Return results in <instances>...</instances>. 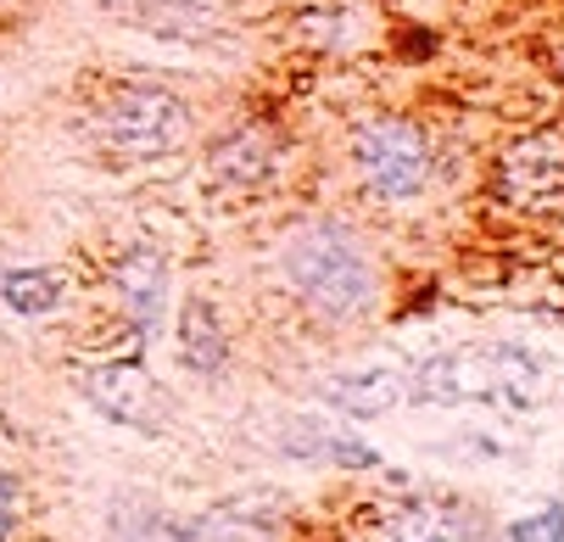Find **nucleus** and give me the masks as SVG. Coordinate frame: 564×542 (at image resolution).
Instances as JSON below:
<instances>
[{
    "label": "nucleus",
    "instance_id": "1",
    "mask_svg": "<svg viewBox=\"0 0 564 542\" xmlns=\"http://www.w3.org/2000/svg\"><path fill=\"white\" fill-rule=\"evenodd\" d=\"M547 392V369L542 358H531L525 347H509V342H480V347H453V353H436L425 358L414 375H409V398L420 403H492V409H536Z\"/></svg>",
    "mask_w": 564,
    "mask_h": 542
},
{
    "label": "nucleus",
    "instance_id": "2",
    "mask_svg": "<svg viewBox=\"0 0 564 542\" xmlns=\"http://www.w3.org/2000/svg\"><path fill=\"white\" fill-rule=\"evenodd\" d=\"M285 274L302 291V302L325 319H352L358 307L375 296V269L364 247L347 236L341 224H307L285 247Z\"/></svg>",
    "mask_w": 564,
    "mask_h": 542
},
{
    "label": "nucleus",
    "instance_id": "3",
    "mask_svg": "<svg viewBox=\"0 0 564 542\" xmlns=\"http://www.w3.org/2000/svg\"><path fill=\"white\" fill-rule=\"evenodd\" d=\"M352 163L380 202H414L431 185V140L409 118H375L352 140Z\"/></svg>",
    "mask_w": 564,
    "mask_h": 542
},
{
    "label": "nucleus",
    "instance_id": "4",
    "mask_svg": "<svg viewBox=\"0 0 564 542\" xmlns=\"http://www.w3.org/2000/svg\"><path fill=\"white\" fill-rule=\"evenodd\" d=\"M107 140L129 158H163V151L185 145L191 134V107L174 96V90H156V85H134V90H118L112 107H107Z\"/></svg>",
    "mask_w": 564,
    "mask_h": 542
},
{
    "label": "nucleus",
    "instance_id": "5",
    "mask_svg": "<svg viewBox=\"0 0 564 542\" xmlns=\"http://www.w3.org/2000/svg\"><path fill=\"white\" fill-rule=\"evenodd\" d=\"M85 398L107 420H118L129 431H163V414H169V398L156 392V380L140 364H101V369H90L85 375Z\"/></svg>",
    "mask_w": 564,
    "mask_h": 542
},
{
    "label": "nucleus",
    "instance_id": "6",
    "mask_svg": "<svg viewBox=\"0 0 564 542\" xmlns=\"http://www.w3.org/2000/svg\"><path fill=\"white\" fill-rule=\"evenodd\" d=\"M498 185H503V196L531 202V207L564 202V140L558 134L520 140L509 158H503V169H498Z\"/></svg>",
    "mask_w": 564,
    "mask_h": 542
},
{
    "label": "nucleus",
    "instance_id": "7",
    "mask_svg": "<svg viewBox=\"0 0 564 542\" xmlns=\"http://www.w3.org/2000/svg\"><path fill=\"white\" fill-rule=\"evenodd\" d=\"M318 398L336 403L352 420H380V414H391L402 398H409V375L386 369V364L380 369H352V375H336V380L318 386Z\"/></svg>",
    "mask_w": 564,
    "mask_h": 542
},
{
    "label": "nucleus",
    "instance_id": "8",
    "mask_svg": "<svg viewBox=\"0 0 564 542\" xmlns=\"http://www.w3.org/2000/svg\"><path fill=\"white\" fill-rule=\"evenodd\" d=\"M118 291L129 302V319L140 336L156 330V319H163V296H169V274H163V258L156 252H129L118 263Z\"/></svg>",
    "mask_w": 564,
    "mask_h": 542
},
{
    "label": "nucleus",
    "instance_id": "9",
    "mask_svg": "<svg viewBox=\"0 0 564 542\" xmlns=\"http://www.w3.org/2000/svg\"><path fill=\"white\" fill-rule=\"evenodd\" d=\"M380 542H475V536L442 503H397L380 520Z\"/></svg>",
    "mask_w": 564,
    "mask_h": 542
},
{
    "label": "nucleus",
    "instance_id": "10",
    "mask_svg": "<svg viewBox=\"0 0 564 542\" xmlns=\"http://www.w3.org/2000/svg\"><path fill=\"white\" fill-rule=\"evenodd\" d=\"M269 169H274V140L263 129H240L213 151V174L224 185H263Z\"/></svg>",
    "mask_w": 564,
    "mask_h": 542
},
{
    "label": "nucleus",
    "instance_id": "11",
    "mask_svg": "<svg viewBox=\"0 0 564 542\" xmlns=\"http://www.w3.org/2000/svg\"><path fill=\"white\" fill-rule=\"evenodd\" d=\"M180 353H185V364L202 369V375H218L224 358H229V336H224L218 314H213L202 296H191L185 314H180Z\"/></svg>",
    "mask_w": 564,
    "mask_h": 542
},
{
    "label": "nucleus",
    "instance_id": "12",
    "mask_svg": "<svg viewBox=\"0 0 564 542\" xmlns=\"http://www.w3.org/2000/svg\"><path fill=\"white\" fill-rule=\"evenodd\" d=\"M118 18L151 29V34H169V40H185V34H202L207 23V0H112Z\"/></svg>",
    "mask_w": 564,
    "mask_h": 542
},
{
    "label": "nucleus",
    "instance_id": "13",
    "mask_svg": "<svg viewBox=\"0 0 564 542\" xmlns=\"http://www.w3.org/2000/svg\"><path fill=\"white\" fill-rule=\"evenodd\" d=\"M62 291H67V280L56 269H12L7 280H0V296H7V307L23 314V319L51 314V307L62 302Z\"/></svg>",
    "mask_w": 564,
    "mask_h": 542
},
{
    "label": "nucleus",
    "instance_id": "14",
    "mask_svg": "<svg viewBox=\"0 0 564 542\" xmlns=\"http://www.w3.org/2000/svg\"><path fill=\"white\" fill-rule=\"evenodd\" d=\"M291 453L296 458H336V464H347V470H369V464H380V453L375 447H364V442H352V436H336V431H318V425H296L291 431Z\"/></svg>",
    "mask_w": 564,
    "mask_h": 542
},
{
    "label": "nucleus",
    "instance_id": "15",
    "mask_svg": "<svg viewBox=\"0 0 564 542\" xmlns=\"http://www.w3.org/2000/svg\"><path fill=\"white\" fill-rule=\"evenodd\" d=\"M509 542H564V503H547L542 514H525L509 525Z\"/></svg>",
    "mask_w": 564,
    "mask_h": 542
},
{
    "label": "nucleus",
    "instance_id": "16",
    "mask_svg": "<svg viewBox=\"0 0 564 542\" xmlns=\"http://www.w3.org/2000/svg\"><path fill=\"white\" fill-rule=\"evenodd\" d=\"M7 531H12V481L0 476V542H7Z\"/></svg>",
    "mask_w": 564,
    "mask_h": 542
}]
</instances>
